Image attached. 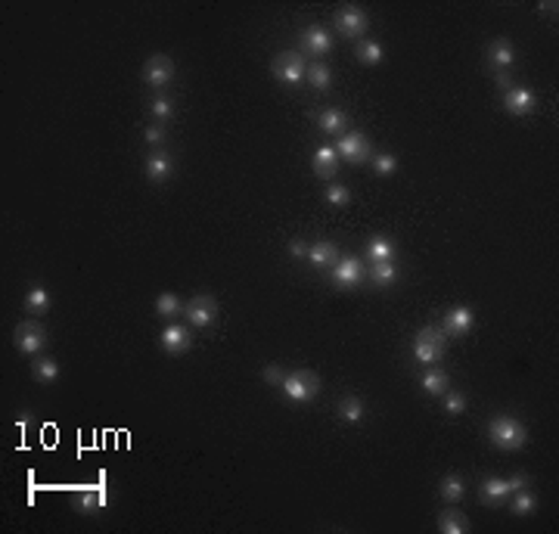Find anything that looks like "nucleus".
I'll use <instances>...</instances> for the list:
<instances>
[{
    "label": "nucleus",
    "mask_w": 559,
    "mask_h": 534,
    "mask_svg": "<svg viewBox=\"0 0 559 534\" xmlns=\"http://www.w3.org/2000/svg\"><path fill=\"white\" fill-rule=\"evenodd\" d=\"M513 60H516V53H513V44H509L507 38H494L488 44V62L494 65L497 72H507L509 65H513Z\"/></svg>",
    "instance_id": "nucleus-18"
},
{
    "label": "nucleus",
    "mask_w": 559,
    "mask_h": 534,
    "mask_svg": "<svg viewBox=\"0 0 559 534\" xmlns=\"http://www.w3.org/2000/svg\"><path fill=\"white\" fill-rule=\"evenodd\" d=\"M305 81L314 90H330V84H333V72H330V65L326 62H320V60H314V62H308L305 65Z\"/></svg>",
    "instance_id": "nucleus-21"
},
{
    "label": "nucleus",
    "mask_w": 559,
    "mask_h": 534,
    "mask_svg": "<svg viewBox=\"0 0 559 534\" xmlns=\"http://www.w3.org/2000/svg\"><path fill=\"white\" fill-rule=\"evenodd\" d=\"M162 348L168 351V355H184V351L193 348V333L190 326H165V333H162Z\"/></svg>",
    "instance_id": "nucleus-12"
},
{
    "label": "nucleus",
    "mask_w": 559,
    "mask_h": 534,
    "mask_svg": "<svg viewBox=\"0 0 559 534\" xmlns=\"http://www.w3.org/2000/svg\"><path fill=\"white\" fill-rule=\"evenodd\" d=\"M31 373H35L38 382L50 385V382L60 379V364H56V360H50V357H40V360H35V364H31Z\"/></svg>",
    "instance_id": "nucleus-30"
},
{
    "label": "nucleus",
    "mask_w": 559,
    "mask_h": 534,
    "mask_svg": "<svg viewBox=\"0 0 559 534\" xmlns=\"http://www.w3.org/2000/svg\"><path fill=\"white\" fill-rule=\"evenodd\" d=\"M472 323H475V317H472V311L466 308V305H460V308H450L448 311V317H445V335L450 339H460V335H466L472 330Z\"/></svg>",
    "instance_id": "nucleus-14"
},
{
    "label": "nucleus",
    "mask_w": 559,
    "mask_h": 534,
    "mask_svg": "<svg viewBox=\"0 0 559 534\" xmlns=\"http://www.w3.org/2000/svg\"><path fill=\"white\" fill-rule=\"evenodd\" d=\"M96 491H100V506H109V491H106V484H103V488H96Z\"/></svg>",
    "instance_id": "nucleus-43"
},
{
    "label": "nucleus",
    "mask_w": 559,
    "mask_h": 534,
    "mask_svg": "<svg viewBox=\"0 0 559 534\" xmlns=\"http://www.w3.org/2000/svg\"><path fill=\"white\" fill-rule=\"evenodd\" d=\"M373 168H376V174L389 177V174H394V168H398V159L389 155V152H382V155H376V159H373Z\"/></svg>",
    "instance_id": "nucleus-37"
},
{
    "label": "nucleus",
    "mask_w": 559,
    "mask_h": 534,
    "mask_svg": "<svg viewBox=\"0 0 559 534\" xmlns=\"http://www.w3.org/2000/svg\"><path fill=\"white\" fill-rule=\"evenodd\" d=\"M479 497L485 506H500L504 500L509 497V484L507 479H485L482 488H479Z\"/></svg>",
    "instance_id": "nucleus-19"
},
{
    "label": "nucleus",
    "mask_w": 559,
    "mask_h": 534,
    "mask_svg": "<svg viewBox=\"0 0 559 534\" xmlns=\"http://www.w3.org/2000/svg\"><path fill=\"white\" fill-rule=\"evenodd\" d=\"M184 317H187V323H190V326H211V323H215V317H218L215 295H209V292L193 295V299L184 305Z\"/></svg>",
    "instance_id": "nucleus-7"
},
{
    "label": "nucleus",
    "mask_w": 559,
    "mask_h": 534,
    "mask_svg": "<svg viewBox=\"0 0 559 534\" xmlns=\"http://www.w3.org/2000/svg\"><path fill=\"white\" fill-rule=\"evenodd\" d=\"M534 106H538V96H534V90H528V87H509L504 94V109L509 115H516V118L531 115Z\"/></svg>",
    "instance_id": "nucleus-11"
},
{
    "label": "nucleus",
    "mask_w": 559,
    "mask_h": 534,
    "mask_svg": "<svg viewBox=\"0 0 559 534\" xmlns=\"http://www.w3.org/2000/svg\"><path fill=\"white\" fill-rule=\"evenodd\" d=\"M317 121L326 134H345V128H348V115H345L342 109H323Z\"/></svg>",
    "instance_id": "nucleus-24"
},
{
    "label": "nucleus",
    "mask_w": 559,
    "mask_h": 534,
    "mask_svg": "<svg viewBox=\"0 0 559 534\" xmlns=\"http://www.w3.org/2000/svg\"><path fill=\"white\" fill-rule=\"evenodd\" d=\"M270 72H274V78L280 84H301L305 81V60H301V53L295 50H283L274 56V62H270Z\"/></svg>",
    "instance_id": "nucleus-4"
},
{
    "label": "nucleus",
    "mask_w": 559,
    "mask_h": 534,
    "mask_svg": "<svg viewBox=\"0 0 559 534\" xmlns=\"http://www.w3.org/2000/svg\"><path fill=\"white\" fill-rule=\"evenodd\" d=\"M301 47H305V53H311V56H326L333 50V38L323 26H308L301 31Z\"/></svg>",
    "instance_id": "nucleus-13"
},
{
    "label": "nucleus",
    "mask_w": 559,
    "mask_h": 534,
    "mask_svg": "<svg viewBox=\"0 0 559 534\" xmlns=\"http://www.w3.org/2000/svg\"><path fill=\"white\" fill-rule=\"evenodd\" d=\"M333 26L342 38H364V31L370 28V16L360 10V6L348 4V6H339V10H336Z\"/></svg>",
    "instance_id": "nucleus-5"
},
{
    "label": "nucleus",
    "mask_w": 559,
    "mask_h": 534,
    "mask_svg": "<svg viewBox=\"0 0 559 534\" xmlns=\"http://www.w3.org/2000/svg\"><path fill=\"white\" fill-rule=\"evenodd\" d=\"M509 497H513V504H509V506H513V513H516V516H531L534 509H538V497H534L528 488L513 491Z\"/></svg>",
    "instance_id": "nucleus-32"
},
{
    "label": "nucleus",
    "mask_w": 559,
    "mask_h": 534,
    "mask_svg": "<svg viewBox=\"0 0 559 534\" xmlns=\"http://www.w3.org/2000/svg\"><path fill=\"white\" fill-rule=\"evenodd\" d=\"M175 75H177L175 60L165 56V53H155V56H150V60L143 62V81L153 90H165L171 81H175Z\"/></svg>",
    "instance_id": "nucleus-6"
},
{
    "label": "nucleus",
    "mask_w": 559,
    "mask_h": 534,
    "mask_svg": "<svg viewBox=\"0 0 559 534\" xmlns=\"http://www.w3.org/2000/svg\"><path fill=\"white\" fill-rule=\"evenodd\" d=\"M323 199L330 202V205H348L351 202V190L345 184H326Z\"/></svg>",
    "instance_id": "nucleus-34"
},
{
    "label": "nucleus",
    "mask_w": 559,
    "mask_h": 534,
    "mask_svg": "<svg viewBox=\"0 0 559 534\" xmlns=\"http://www.w3.org/2000/svg\"><path fill=\"white\" fill-rule=\"evenodd\" d=\"M336 152H339L345 162H351V165H364L370 159V137L360 134V130H345L339 137V143H336Z\"/></svg>",
    "instance_id": "nucleus-8"
},
{
    "label": "nucleus",
    "mask_w": 559,
    "mask_h": 534,
    "mask_svg": "<svg viewBox=\"0 0 559 534\" xmlns=\"http://www.w3.org/2000/svg\"><path fill=\"white\" fill-rule=\"evenodd\" d=\"M330 274H333V280L339 283L342 289H355V286L364 283V265H360V258H355V255H345V258H339Z\"/></svg>",
    "instance_id": "nucleus-10"
},
{
    "label": "nucleus",
    "mask_w": 559,
    "mask_h": 534,
    "mask_svg": "<svg viewBox=\"0 0 559 534\" xmlns=\"http://www.w3.org/2000/svg\"><path fill=\"white\" fill-rule=\"evenodd\" d=\"M367 258H370V265H376V261H392L394 258L392 240H385V236H373V240L367 243Z\"/></svg>",
    "instance_id": "nucleus-26"
},
{
    "label": "nucleus",
    "mask_w": 559,
    "mask_h": 534,
    "mask_svg": "<svg viewBox=\"0 0 559 534\" xmlns=\"http://www.w3.org/2000/svg\"><path fill=\"white\" fill-rule=\"evenodd\" d=\"M441 497L448 500V504H460L463 500V494H466V484H463V479H460L457 472H448L445 479H441Z\"/></svg>",
    "instance_id": "nucleus-25"
},
{
    "label": "nucleus",
    "mask_w": 559,
    "mask_h": 534,
    "mask_svg": "<svg viewBox=\"0 0 559 534\" xmlns=\"http://www.w3.org/2000/svg\"><path fill=\"white\" fill-rule=\"evenodd\" d=\"M143 137H146V143H150V146H159V143H165V128H162V125H150Z\"/></svg>",
    "instance_id": "nucleus-39"
},
{
    "label": "nucleus",
    "mask_w": 559,
    "mask_h": 534,
    "mask_svg": "<svg viewBox=\"0 0 559 534\" xmlns=\"http://www.w3.org/2000/svg\"><path fill=\"white\" fill-rule=\"evenodd\" d=\"M339 416L345 423H360L364 420V401H360L358 394H345L339 401Z\"/></svg>",
    "instance_id": "nucleus-28"
},
{
    "label": "nucleus",
    "mask_w": 559,
    "mask_h": 534,
    "mask_svg": "<svg viewBox=\"0 0 559 534\" xmlns=\"http://www.w3.org/2000/svg\"><path fill=\"white\" fill-rule=\"evenodd\" d=\"M47 308H50V295H47L44 286L35 283L28 289V295H26V311H28V314H44Z\"/></svg>",
    "instance_id": "nucleus-31"
},
{
    "label": "nucleus",
    "mask_w": 559,
    "mask_h": 534,
    "mask_svg": "<svg viewBox=\"0 0 559 534\" xmlns=\"http://www.w3.org/2000/svg\"><path fill=\"white\" fill-rule=\"evenodd\" d=\"M286 249H289V255H292V258H305V255H308V245H305V240H289V245H286Z\"/></svg>",
    "instance_id": "nucleus-40"
},
{
    "label": "nucleus",
    "mask_w": 559,
    "mask_h": 534,
    "mask_svg": "<svg viewBox=\"0 0 559 534\" xmlns=\"http://www.w3.org/2000/svg\"><path fill=\"white\" fill-rule=\"evenodd\" d=\"M497 87L504 90V94H507L509 87H513V81H509V75H507V72H497Z\"/></svg>",
    "instance_id": "nucleus-42"
},
{
    "label": "nucleus",
    "mask_w": 559,
    "mask_h": 534,
    "mask_svg": "<svg viewBox=\"0 0 559 534\" xmlns=\"http://www.w3.org/2000/svg\"><path fill=\"white\" fill-rule=\"evenodd\" d=\"M445 351H448V335H445V330L423 326V330L414 335V355H416L419 364H426V367L438 364V360L445 357Z\"/></svg>",
    "instance_id": "nucleus-2"
},
{
    "label": "nucleus",
    "mask_w": 559,
    "mask_h": 534,
    "mask_svg": "<svg viewBox=\"0 0 559 534\" xmlns=\"http://www.w3.org/2000/svg\"><path fill=\"white\" fill-rule=\"evenodd\" d=\"M342 255H339V249H336V243H330V240H317L314 245H308V261L311 265H317V267H336V261H339Z\"/></svg>",
    "instance_id": "nucleus-15"
},
{
    "label": "nucleus",
    "mask_w": 559,
    "mask_h": 534,
    "mask_svg": "<svg viewBox=\"0 0 559 534\" xmlns=\"http://www.w3.org/2000/svg\"><path fill=\"white\" fill-rule=\"evenodd\" d=\"M370 280L376 286H392L398 280V267H394V261H376V265H370Z\"/></svg>",
    "instance_id": "nucleus-29"
},
{
    "label": "nucleus",
    "mask_w": 559,
    "mask_h": 534,
    "mask_svg": "<svg viewBox=\"0 0 559 534\" xmlns=\"http://www.w3.org/2000/svg\"><path fill=\"white\" fill-rule=\"evenodd\" d=\"M171 171H175V162H171L168 152H162V150L150 152V159H146V177H150L153 184H162V180H168Z\"/></svg>",
    "instance_id": "nucleus-17"
},
{
    "label": "nucleus",
    "mask_w": 559,
    "mask_h": 534,
    "mask_svg": "<svg viewBox=\"0 0 559 534\" xmlns=\"http://www.w3.org/2000/svg\"><path fill=\"white\" fill-rule=\"evenodd\" d=\"M44 345H47V330L38 320H26V323L16 326V348L22 355H38V351H44Z\"/></svg>",
    "instance_id": "nucleus-9"
},
{
    "label": "nucleus",
    "mask_w": 559,
    "mask_h": 534,
    "mask_svg": "<svg viewBox=\"0 0 559 534\" xmlns=\"http://www.w3.org/2000/svg\"><path fill=\"white\" fill-rule=\"evenodd\" d=\"M72 506H75L78 513H94V509H100V491L96 488H78L75 494H72Z\"/></svg>",
    "instance_id": "nucleus-27"
},
{
    "label": "nucleus",
    "mask_w": 559,
    "mask_h": 534,
    "mask_svg": "<svg viewBox=\"0 0 559 534\" xmlns=\"http://www.w3.org/2000/svg\"><path fill=\"white\" fill-rule=\"evenodd\" d=\"M314 174L323 180H333L339 174V152H336L333 146H320L314 152Z\"/></svg>",
    "instance_id": "nucleus-16"
},
{
    "label": "nucleus",
    "mask_w": 559,
    "mask_h": 534,
    "mask_svg": "<svg viewBox=\"0 0 559 534\" xmlns=\"http://www.w3.org/2000/svg\"><path fill=\"white\" fill-rule=\"evenodd\" d=\"M171 112H175V106H171L165 96H155V100L150 103V115L155 121H165V118H171Z\"/></svg>",
    "instance_id": "nucleus-36"
},
{
    "label": "nucleus",
    "mask_w": 559,
    "mask_h": 534,
    "mask_svg": "<svg viewBox=\"0 0 559 534\" xmlns=\"http://www.w3.org/2000/svg\"><path fill=\"white\" fill-rule=\"evenodd\" d=\"M441 398H445V410H448V413L450 416H460V413H463V410H466V398H463V391H445V394H441Z\"/></svg>",
    "instance_id": "nucleus-35"
},
{
    "label": "nucleus",
    "mask_w": 559,
    "mask_h": 534,
    "mask_svg": "<svg viewBox=\"0 0 559 534\" xmlns=\"http://www.w3.org/2000/svg\"><path fill=\"white\" fill-rule=\"evenodd\" d=\"M423 389L432 394V398H441L448 389H450V379L445 369H426L423 373Z\"/></svg>",
    "instance_id": "nucleus-23"
},
{
    "label": "nucleus",
    "mask_w": 559,
    "mask_h": 534,
    "mask_svg": "<svg viewBox=\"0 0 559 534\" xmlns=\"http://www.w3.org/2000/svg\"><path fill=\"white\" fill-rule=\"evenodd\" d=\"M265 382L274 385V389H280V385H283V369H280L277 364H267L265 367Z\"/></svg>",
    "instance_id": "nucleus-38"
},
{
    "label": "nucleus",
    "mask_w": 559,
    "mask_h": 534,
    "mask_svg": "<svg viewBox=\"0 0 559 534\" xmlns=\"http://www.w3.org/2000/svg\"><path fill=\"white\" fill-rule=\"evenodd\" d=\"M355 53H358V62H364V65H380V62L385 60V50H382V44H380V40H370V38L358 40Z\"/></svg>",
    "instance_id": "nucleus-22"
},
{
    "label": "nucleus",
    "mask_w": 559,
    "mask_h": 534,
    "mask_svg": "<svg viewBox=\"0 0 559 534\" xmlns=\"http://www.w3.org/2000/svg\"><path fill=\"white\" fill-rule=\"evenodd\" d=\"M541 13H553L556 16V4H541Z\"/></svg>",
    "instance_id": "nucleus-44"
},
{
    "label": "nucleus",
    "mask_w": 559,
    "mask_h": 534,
    "mask_svg": "<svg viewBox=\"0 0 559 534\" xmlns=\"http://www.w3.org/2000/svg\"><path fill=\"white\" fill-rule=\"evenodd\" d=\"M155 314L159 317H180L184 314V305H180V299L175 292H162L159 299H155Z\"/></svg>",
    "instance_id": "nucleus-33"
},
{
    "label": "nucleus",
    "mask_w": 559,
    "mask_h": 534,
    "mask_svg": "<svg viewBox=\"0 0 559 534\" xmlns=\"http://www.w3.org/2000/svg\"><path fill=\"white\" fill-rule=\"evenodd\" d=\"M488 435L500 450H522L525 441H528V429L513 416H491Z\"/></svg>",
    "instance_id": "nucleus-1"
},
{
    "label": "nucleus",
    "mask_w": 559,
    "mask_h": 534,
    "mask_svg": "<svg viewBox=\"0 0 559 534\" xmlns=\"http://www.w3.org/2000/svg\"><path fill=\"white\" fill-rule=\"evenodd\" d=\"M280 391L286 394L295 404H305V401H314L317 391H320V379L314 369H292L289 376H283V385Z\"/></svg>",
    "instance_id": "nucleus-3"
},
{
    "label": "nucleus",
    "mask_w": 559,
    "mask_h": 534,
    "mask_svg": "<svg viewBox=\"0 0 559 534\" xmlns=\"http://www.w3.org/2000/svg\"><path fill=\"white\" fill-rule=\"evenodd\" d=\"M507 484H509V494H513V491L528 488V479H525V475H513V479H507Z\"/></svg>",
    "instance_id": "nucleus-41"
},
{
    "label": "nucleus",
    "mask_w": 559,
    "mask_h": 534,
    "mask_svg": "<svg viewBox=\"0 0 559 534\" xmlns=\"http://www.w3.org/2000/svg\"><path fill=\"white\" fill-rule=\"evenodd\" d=\"M438 528H441V534H466L470 531V519H466L460 509L448 506L445 513L438 516Z\"/></svg>",
    "instance_id": "nucleus-20"
}]
</instances>
